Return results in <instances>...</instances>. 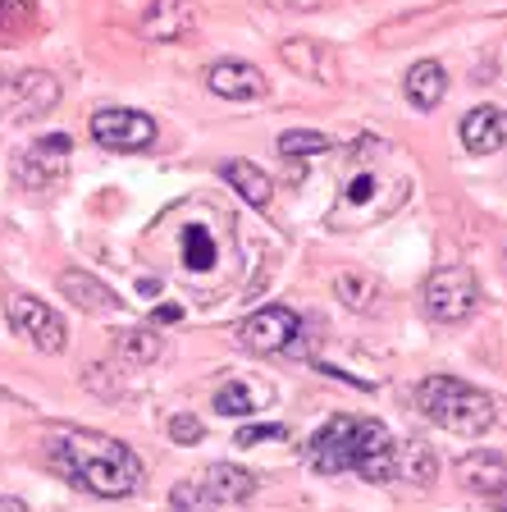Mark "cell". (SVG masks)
<instances>
[{"instance_id":"cell-1","label":"cell","mask_w":507,"mask_h":512,"mask_svg":"<svg viewBox=\"0 0 507 512\" xmlns=\"http://www.w3.org/2000/svg\"><path fill=\"white\" fill-rule=\"evenodd\" d=\"M46 458L64 480L96 499H128L142 485V462L128 444L96 430H60L46 439Z\"/></svg>"},{"instance_id":"cell-2","label":"cell","mask_w":507,"mask_h":512,"mask_svg":"<svg viewBox=\"0 0 507 512\" xmlns=\"http://www.w3.org/2000/svg\"><path fill=\"white\" fill-rule=\"evenodd\" d=\"M416 403H421V412L430 416L434 426L453 430L462 439H480L494 426V398L485 389H476V384L457 380V375H430V380H421Z\"/></svg>"},{"instance_id":"cell-3","label":"cell","mask_w":507,"mask_h":512,"mask_svg":"<svg viewBox=\"0 0 507 512\" xmlns=\"http://www.w3.org/2000/svg\"><path fill=\"white\" fill-rule=\"evenodd\" d=\"M60 106V78L46 69H19L0 78V119L5 124H37Z\"/></svg>"},{"instance_id":"cell-4","label":"cell","mask_w":507,"mask_h":512,"mask_svg":"<svg viewBox=\"0 0 507 512\" xmlns=\"http://www.w3.org/2000/svg\"><path fill=\"white\" fill-rule=\"evenodd\" d=\"M425 316L439 320V325H462V320L476 316L480 307V284L466 266H439L421 288Z\"/></svg>"},{"instance_id":"cell-5","label":"cell","mask_w":507,"mask_h":512,"mask_svg":"<svg viewBox=\"0 0 507 512\" xmlns=\"http://www.w3.org/2000/svg\"><path fill=\"white\" fill-rule=\"evenodd\" d=\"M69 151H74V142L64 138V133H51V138L28 142V147L10 160V170H14V179H19V188H28V192L55 188V183L69 174Z\"/></svg>"},{"instance_id":"cell-6","label":"cell","mask_w":507,"mask_h":512,"mask_svg":"<svg viewBox=\"0 0 507 512\" xmlns=\"http://www.w3.org/2000/svg\"><path fill=\"white\" fill-rule=\"evenodd\" d=\"M352 471L370 485H384V480L398 476V444H393L389 426H380L375 416H357V430H352Z\"/></svg>"},{"instance_id":"cell-7","label":"cell","mask_w":507,"mask_h":512,"mask_svg":"<svg viewBox=\"0 0 507 512\" xmlns=\"http://www.w3.org/2000/svg\"><path fill=\"white\" fill-rule=\"evenodd\" d=\"M297 334H302V320L293 307H261L247 320H238V343L247 352H261V357H275V352H293Z\"/></svg>"},{"instance_id":"cell-8","label":"cell","mask_w":507,"mask_h":512,"mask_svg":"<svg viewBox=\"0 0 507 512\" xmlns=\"http://www.w3.org/2000/svg\"><path fill=\"white\" fill-rule=\"evenodd\" d=\"M10 325L37 352H51V357L55 352H64V343H69V325H64V316L55 307H46L42 298H32V293L10 298Z\"/></svg>"},{"instance_id":"cell-9","label":"cell","mask_w":507,"mask_h":512,"mask_svg":"<svg viewBox=\"0 0 507 512\" xmlns=\"http://www.w3.org/2000/svg\"><path fill=\"white\" fill-rule=\"evenodd\" d=\"M92 138L106 151H147L156 142V119L142 110H96L92 115Z\"/></svg>"},{"instance_id":"cell-10","label":"cell","mask_w":507,"mask_h":512,"mask_svg":"<svg viewBox=\"0 0 507 512\" xmlns=\"http://www.w3.org/2000/svg\"><path fill=\"white\" fill-rule=\"evenodd\" d=\"M352 430H357V416H334L329 426L316 430V439L307 444V462L320 476H338L352 467Z\"/></svg>"},{"instance_id":"cell-11","label":"cell","mask_w":507,"mask_h":512,"mask_svg":"<svg viewBox=\"0 0 507 512\" xmlns=\"http://www.w3.org/2000/svg\"><path fill=\"white\" fill-rule=\"evenodd\" d=\"M206 87H211L215 96H224V101H256V96L270 92L265 74L247 60H215L211 69H206Z\"/></svg>"},{"instance_id":"cell-12","label":"cell","mask_w":507,"mask_h":512,"mask_svg":"<svg viewBox=\"0 0 507 512\" xmlns=\"http://www.w3.org/2000/svg\"><path fill=\"white\" fill-rule=\"evenodd\" d=\"M197 23L201 14L192 0H151L147 14H142V32L151 42H183L197 32Z\"/></svg>"},{"instance_id":"cell-13","label":"cell","mask_w":507,"mask_h":512,"mask_svg":"<svg viewBox=\"0 0 507 512\" xmlns=\"http://www.w3.org/2000/svg\"><path fill=\"white\" fill-rule=\"evenodd\" d=\"M453 471H457V480H462L466 490L485 494V499H494V494L507 490V453H494V448H476V453H466Z\"/></svg>"},{"instance_id":"cell-14","label":"cell","mask_w":507,"mask_h":512,"mask_svg":"<svg viewBox=\"0 0 507 512\" xmlns=\"http://www.w3.org/2000/svg\"><path fill=\"white\" fill-rule=\"evenodd\" d=\"M507 142V110L498 106H476L462 119V147L476 151V156H489Z\"/></svg>"},{"instance_id":"cell-15","label":"cell","mask_w":507,"mask_h":512,"mask_svg":"<svg viewBox=\"0 0 507 512\" xmlns=\"http://www.w3.org/2000/svg\"><path fill=\"white\" fill-rule=\"evenodd\" d=\"M60 293L74 302L78 311H96V316H101V311H119V293H110V288L96 275H87V270H64Z\"/></svg>"},{"instance_id":"cell-16","label":"cell","mask_w":507,"mask_h":512,"mask_svg":"<svg viewBox=\"0 0 507 512\" xmlns=\"http://www.w3.org/2000/svg\"><path fill=\"white\" fill-rule=\"evenodd\" d=\"M444 96H448V69L439 60H421L407 69V101L416 110H439Z\"/></svg>"},{"instance_id":"cell-17","label":"cell","mask_w":507,"mask_h":512,"mask_svg":"<svg viewBox=\"0 0 507 512\" xmlns=\"http://www.w3.org/2000/svg\"><path fill=\"white\" fill-rule=\"evenodd\" d=\"M224 179H229L233 192H238L247 206H256V211H265V206L275 202V183H270V174H265L261 165H252V160H229V165H224Z\"/></svg>"},{"instance_id":"cell-18","label":"cell","mask_w":507,"mask_h":512,"mask_svg":"<svg viewBox=\"0 0 507 512\" xmlns=\"http://www.w3.org/2000/svg\"><path fill=\"white\" fill-rule=\"evenodd\" d=\"M201 485L215 494V503H247L256 494V476L243 467H233V462H215Z\"/></svg>"},{"instance_id":"cell-19","label":"cell","mask_w":507,"mask_h":512,"mask_svg":"<svg viewBox=\"0 0 507 512\" xmlns=\"http://www.w3.org/2000/svg\"><path fill=\"white\" fill-rule=\"evenodd\" d=\"M270 403V389H265L261 380H229L215 394V412L220 416H252L256 407Z\"/></svg>"},{"instance_id":"cell-20","label":"cell","mask_w":507,"mask_h":512,"mask_svg":"<svg viewBox=\"0 0 507 512\" xmlns=\"http://www.w3.org/2000/svg\"><path fill=\"white\" fill-rule=\"evenodd\" d=\"M279 55H284V64H293L297 74H311V78H320V83H334V60H329L325 46H316V42H284V46H279Z\"/></svg>"},{"instance_id":"cell-21","label":"cell","mask_w":507,"mask_h":512,"mask_svg":"<svg viewBox=\"0 0 507 512\" xmlns=\"http://www.w3.org/2000/svg\"><path fill=\"white\" fill-rule=\"evenodd\" d=\"M334 293H338V302H343L348 311H370L375 307V298H380V284H375L370 275H361V270H338Z\"/></svg>"},{"instance_id":"cell-22","label":"cell","mask_w":507,"mask_h":512,"mask_svg":"<svg viewBox=\"0 0 507 512\" xmlns=\"http://www.w3.org/2000/svg\"><path fill=\"white\" fill-rule=\"evenodd\" d=\"M115 348H119V357H124L128 366H151L160 352H165V343H160L156 330H124L115 339Z\"/></svg>"},{"instance_id":"cell-23","label":"cell","mask_w":507,"mask_h":512,"mask_svg":"<svg viewBox=\"0 0 507 512\" xmlns=\"http://www.w3.org/2000/svg\"><path fill=\"white\" fill-rule=\"evenodd\" d=\"M37 23V0H0V42H19Z\"/></svg>"},{"instance_id":"cell-24","label":"cell","mask_w":507,"mask_h":512,"mask_svg":"<svg viewBox=\"0 0 507 512\" xmlns=\"http://www.w3.org/2000/svg\"><path fill=\"white\" fill-rule=\"evenodd\" d=\"M183 261H188V270H211L215 266V238L206 224H192L188 234H183Z\"/></svg>"},{"instance_id":"cell-25","label":"cell","mask_w":507,"mask_h":512,"mask_svg":"<svg viewBox=\"0 0 507 512\" xmlns=\"http://www.w3.org/2000/svg\"><path fill=\"white\" fill-rule=\"evenodd\" d=\"M329 147H334V142H329L325 133H311V128H293V133H284V138H279V151H284L288 160H297V156H325Z\"/></svg>"},{"instance_id":"cell-26","label":"cell","mask_w":507,"mask_h":512,"mask_svg":"<svg viewBox=\"0 0 507 512\" xmlns=\"http://www.w3.org/2000/svg\"><path fill=\"white\" fill-rule=\"evenodd\" d=\"M169 503L179 512H215V494L201 485V480H179L174 485V494H169Z\"/></svg>"},{"instance_id":"cell-27","label":"cell","mask_w":507,"mask_h":512,"mask_svg":"<svg viewBox=\"0 0 507 512\" xmlns=\"http://www.w3.org/2000/svg\"><path fill=\"white\" fill-rule=\"evenodd\" d=\"M169 439H174V444H183V448H192V444H201V439H206V426H201L192 412H179L174 421H169Z\"/></svg>"},{"instance_id":"cell-28","label":"cell","mask_w":507,"mask_h":512,"mask_svg":"<svg viewBox=\"0 0 507 512\" xmlns=\"http://www.w3.org/2000/svg\"><path fill=\"white\" fill-rule=\"evenodd\" d=\"M407 471H412L416 490H430L434 476H439V458H434L430 448H416V453H412V467H407Z\"/></svg>"},{"instance_id":"cell-29","label":"cell","mask_w":507,"mask_h":512,"mask_svg":"<svg viewBox=\"0 0 507 512\" xmlns=\"http://www.w3.org/2000/svg\"><path fill=\"white\" fill-rule=\"evenodd\" d=\"M265 439H288V426H243L238 435H233V444L238 448H256V444H265Z\"/></svg>"},{"instance_id":"cell-30","label":"cell","mask_w":507,"mask_h":512,"mask_svg":"<svg viewBox=\"0 0 507 512\" xmlns=\"http://www.w3.org/2000/svg\"><path fill=\"white\" fill-rule=\"evenodd\" d=\"M265 5L288 10V14H316V10H329V5H338V0H265Z\"/></svg>"},{"instance_id":"cell-31","label":"cell","mask_w":507,"mask_h":512,"mask_svg":"<svg viewBox=\"0 0 507 512\" xmlns=\"http://www.w3.org/2000/svg\"><path fill=\"white\" fill-rule=\"evenodd\" d=\"M370 192H375V179H370V174H361V179H352V188H348V202H352V206L370 202Z\"/></svg>"},{"instance_id":"cell-32","label":"cell","mask_w":507,"mask_h":512,"mask_svg":"<svg viewBox=\"0 0 507 512\" xmlns=\"http://www.w3.org/2000/svg\"><path fill=\"white\" fill-rule=\"evenodd\" d=\"M0 512H28V503L23 499H0Z\"/></svg>"},{"instance_id":"cell-33","label":"cell","mask_w":507,"mask_h":512,"mask_svg":"<svg viewBox=\"0 0 507 512\" xmlns=\"http://www.w3.org/2000/svg\"><path fill=\"white\" fill-rule=\"evenodd\" d=\"M179 316H183L179 307H160V311H156V320H179Z\"/></svg>"},{"instance_id":"cell-34","label":"cell","mask_w":507,"mask_h":512,"mask_svg":"<svg viewBox=\"0 0 507 512\" xmlns=\"http://www.w3.org/2000/svg\"><path fill=\"white\" fill-rule=\"evenodd\" d=\"M498 512H507V503H503V508H498Z\"/></svg>"},{"instance_id":"cell-35","label":"cell","mask_w":507,"mask_h":512,"mask_svg":"<svg viewBox=\"0 0 507 512\" xmlns=\"http://www.w3.org/2000/svg\"><path fill=\"white\" fill-rule=\"evenodd\" d=\"M503 261H507V247H503Z\"/></svg>"}]
</instances>
